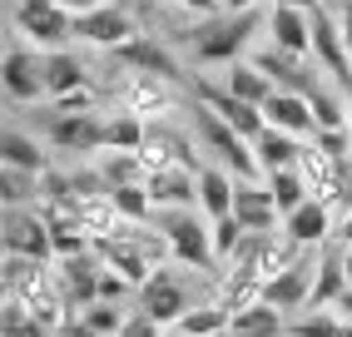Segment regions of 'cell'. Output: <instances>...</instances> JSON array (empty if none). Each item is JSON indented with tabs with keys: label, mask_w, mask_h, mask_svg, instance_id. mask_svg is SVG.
<instances>
[{
	"label": "cell",
	"mask_w": 352,
	"mask_h": 337,
	"mask_svg": "<svg viewBox=\"0 0 352 337\" xmlns=\"http://www.w3.org/2000/svg\"><path fill=\"white\" fill-rule=\"evenodd\" d=\"M283 233H288V243L293 248H318L327 233H333V208H327L318 194L302 204V208H293L288 219H283Z\"/></svg>",
	"instance_id": "obj_16"
},
{
	"label": "cell",
	"mask_w": 352,
	"mask_h": 337,
	"mask_svg": "<svg viewBox=\"0 0 352 337\" xmlns=\"http://www.w3.org/2000/svg\"><path fill=\"white\" fill-rule=\"evenodd\" d=\"M0 337H55V332H50V327H45L35 312H30V303H25V298L6 293V312H0Z\"/></svg>",
	"instance_id": "obj_31"
},
{
	"label": "cell",
	"mask_w": 352,
	"mask_h": 337,
	"mask_svg": "<svg viewBox=\"0 0 352 337\" xmlns=\"http://www.w3.org/2000/svg\"><path fill=\"white\" fill-rule=\"evenodd\" d=\"M253 154H258V164H263V179H268V174H283V168H298L302 139H293V134H283V129H263V134L253 139Z\"/></svg>",
	"instance_id": "obj_21"
},
{
	"label": "cell",
	"mask_w": 352,
	"mask_h": 337,
	"mask_svg": "<svg viewBox=\"0 0 352 337\" xmlns=\"http://www.w3.org/2000/svg\"><path fill=\"white\" fill-rule=\"evenodd\" d=\"M194 303H189V293H184V283L174 278V273H154L144 287H139V312H149V318L169 332V327H179L184 323V312H189Z\"/></svg>",
	"instance_id": "obj_9"
},
{
	"label": "cell",
	"mask_w": 352,
	"mask_h": 337,
	"mask_svg": "<svg viewBox=\"0 0 352 337\" xmlns=\"http://www.w3.org/2000/svg\"><path fill=\"white\" fill-rule=\"evenodd\" d=\"M80 318H85V327L95 332V337H120V327H124V318L129 312H120V303H89V307H80Z\"/></svg>",
	"instance_id": "obj_36"
},
{
	"label": "cell",
	"mask_w": 352,
	"mask_h": 337,
	"mask_svg": "<svg viewBox=\"0 0 352 337\" xmlns=\"http://www.w3.org/2000/svg\"><path fill=\"white\" fill-rule=\"evenodd\" d=\"M338 25H342V40H347V55H352V0L342 6V15H338Z\"/></svg>",
	"instance_id": "obj_43"
},
{
	"label": "cell",
	"mask_w": 352,
	"mask_h": 337,
	"mask_svg": "<svg viewBox=\"0 0 352 337\" xmlns=\"http://www.w3.org/2000/svg\"><path fill=\"white\" fill-rule=\"evenodd\" d=\"M228 337H288V312H278L273 303H248L243 312H233Z\"/></svg>",
	"instance_id": "obj_22"
},
{
	"label": "cell",
	"mask_w": 352,
	"mask_h": 337,
	"mask_svg": "<svg viewBox=\"0 0 352 337\" xmlns=\"http://www.w3.org/2000/svg\"><path fill=\"white\" fill-rule=\"evenodd\" d=\"M313 283H318V263L308 253H298V263H288L278 278L263 283V303H273L278 312H288V323L298 318V312H308L313 303Z\"/></svg>",
	"instance_id": "obj_6"
},
{
	"label": "cell",
	"mask_w": 352,
	"mask_h": 337,
	"mask_svg": "<svg viewBox=\"0 0 352 337\" xmlns=\"http://www.w3.org/2000/svg\"><path fill=\"white\" fill-rule=\"evenodd\" d=\"M100 179L109 184V188H129V184H144L149 179V168H144V159H139V154H100Z\"/></svg>",
	"instance_id": "obj_32"
},
{
	"label": "cell",
	"mask_w": 352,
	"mask_h": 337,
	"mask_svg": "<svg viewBox=\"0 0 352 337\" xmlns=\"http://www.w3.org/2000/svg\"><path fill=\"white\" fill-rule=\"evenodd\" d=\"M342 248V273H347V287H352V243H338Z\"/></svg>",
	"instance_id": "obj_45"
},
{
	"label": "cell",
	"mask_w": 352,
	"mask_h": 337,
	"mask_svg": "<svg viewBox=\"0 0 352 337\" xmlns=\"http://www.w3.org/2000/svg\"><path fill=\"white\" fill-rule=\"evenodd\" d=\"M278 6H298V10H313V6H322V0H278Z\"/></svg>",
	"instance_id": "obj_46"
},
{
	"label": "cell",
	"mask_w": 352,
	"mask_h": 337,
	"mask_svg": "<svg viewBox=\"0 0 352 337\" xmlns=\"http://www.w3.org/2000/svg\"><path fill=\"white\" fill-rule=\"evenodd\" d=\"M179 6H184V10H194V15H204V20H214L223 0H179Z\"/></svg>",
	"instance_id": "obj_40"
},
{
	"label": "cell",
	"mask_w": 352,
	"mask_h": 337,
	"mask_svg": "<svg viewBox=\"0 0 352 337\" xmlns=\"http://www.w3.org/2000/svg\"><path fill=\"white\" fill-rule=\"evenodd\" d=\"M109 204L120 208V219H129V224H149V219H154V199H149V188H144V184L109 188Z\"/></svg>",
	"instance_id": "obj_35"
},
{
	"label": "cell",
	"mask_w": 352,
	"mask_h": 337,
	"mask_svg": "<svg viewBox=\"0 0 352 337\" xmlns=\"http://www.w3.org/2000/svg\"><path fill=\"white\" fill-rule=\"evenodd\" d=\"M0 85L15 105H35V100H50L45 89V55L30 50V45H10L6 60H0Z\"/></svg>",
	"instance_id": "obj_5"
},
{
	"label": "cell",
	"mask_w": 352,
	"mask_h": 337,
	"mask_svg": "<svg viewBox=\"0 0 352 337\" xmlns=\"http://www.w3.org/2000/svg\"><path fill=\"white\" fill-rule=\"evenodd\" d=\"M199 134H204V144H208V149H214L219 159H223V168H228V174H239V179H263V164H258V154H253V144L239 134V129H228L223 124V119L214 114V109H199Z\"/></svg>",
	"instance_id": "obj_4"
},
{
	"label": "cell",
	"mask_w": 352,
	"mask_h": 337,
	"mask_svg": "<svg viewBox=\"0 0 352 337\" xmlns=\"http://www.w3.org/2000/svg\"><path fill=\"white\" fill-rule=\"evenodd\" d=\"M308 105H313V124H318V129H347V124H352L347 89H327V85H318V89L308 94Z\"/></svg>",
	"instance_id": "obj_28"
},
{
	"label": "cell",
	"mask_w": 352,
	"mask_h": 337,
	"mask_svg": "<svg viewBox=\"0 0 352 337\" xmlns=\"http://www.w3.org/2000/svg\"><path fill=\"white\" fill-rule=\"evenodd\" d=\"M233 219L243 224V233H273L278 228V204L268 194V179H239V194H233Z\"/></svg>",
	"instance_id": "obj_11"
},
{
	"label": "cell",
	"mask_w": 352,
	"mask_h": 337,
	"mask_svg": "<svg viewBox=\"0 0 352 337\" xmlns=\"http://www.w3.org/2000/svg\"><path fill=\"white\" fill-rule=\"evenodd\" d=\"M347 293V273H342V248H327L318 263V283H313V303L308 307H333Z\"/></svg>",
	"instance_id": "obj_29"
},
{
	"label": "cell",
	"mask_w": 352,
	"mask_h": 337,
	"mask_svg": "<svg viewBox=\"0 0 352 337\" xmlns=\"http://www.w3.org/2000/svg\"><path fill=\"white\" fill-rule=\"evenodd\" d=\"M6 253H20L30 263L55 258V233L40 208H6Z\"/></svg>",
	"instance_id": "obj_7"
},
{
	"label": "cell",
	"mask_w": 352,
	"mask_h": 337,
	"mask_svg": "<svg viewBox=\"0 0 352 337\" xmlns=\"http://www.w3.org/2000/svg\"><path fill=\"white\" fill-rule=\"evenodd\" d=\"M223 89L233 94V100H243V105H258V109H263V105L273 100V80H268L253 60H248V65H243V60H239V65H228Z\"/></svg>",
	"instance_id": "obj_26"
},
{
	"label": "cell",
	"mask_w": 352,
	"mask_h": 337,
	"mask_svg": "<svg viewBox=\"0 0 352 337\" xmlns=\"http://www.w3.org/2000/svg\"><path fill=\"white\" fill-rule=\"evenodd\" d=\"M204 100H208V109H214V114L223 119L228 129H239V134H243L248 144H253L258 134L268 129V119H263V109H258V105H243V100H233L228 89H204Z\"/></svg>",
	"instance_id": "obj_18"
},
{
	"label": "cell",
	"mask_w": 352,
	"mask_h": 337,
	"mask_svg": "<svg viewBox=\"0 0 352 337\" xmlns=\"http://www.w3.org/2000/svg\"><path fill=\"white\" fill-rule=\"evenodd\" d=\"M233 194H239V179L228 174V168H199V213L208 224H219L233 213Z\"/></svg>",
	"instance_id": "obj_17"
},
{
	"label": "cell",
	"mask_w": 352,
	"mask_h": 337,
	"mask_svg": "<svg viewBox=\"0 0 352 337\" xmlns=\"http://www.w3.org/2000/svg\"><path fill=\"white\" fill-rule=\"evenodd\" d=\"M239 243H243V224L228 213V219H219V224H214V258H219V263H228Z\"/></svg>",
	"instance_id": "obj_37"
},
{
	"label": "cell",
	"mask_w": 352,
	"mask_h": 337,
	"mask_svg": "<svg viewBox=\"0 0 352 337\" xmlns=\"http://www.w3.org/2000/svg\"><path fill=\"white\" fill-rule=\"evenodd\" d=\"M120 109H129V114H139V119H164L174 109V100H169V85L164 80H149V75H134L124 89H120Z\"/></svg>",
	"instance_id": "obj_19"
},
{
	"label": "cell",
	"mask_w": 352,
	"mask_h": 337,
	"mask_svg": "<svg viewBox=\"0 0 352 337\" xmlns=\"http://www.w3.org/2000/svg\"><path fill=\"white\" fill-rule=\"evenodd\" d=\"M164 337H184V332H174V327H169V332H164Z\"/></svg>",
	"instance_id": "obj_49"
},
{
	"label": "cell",
	"mask_w": 352,
	"mask_h": 337,
	"mask_svg": "<svg viewBox=\"0 0 352 337\" xmlns=\"http://www.w3.org/2000/svg\"><path fill=\"white\" fill-rule=\"evenodd\" d=\"M60 6H65L69 15L80 20V15H89V10H100V0H60Z\"/></svg>",
	"instance_id": "obj_42"
},
{
	"label": "cell",
	"mask_w": 352,
	"mask_h": 337,
	"mask_svg": "<svg viewBox=\"0 0 352 337\" xmlns=\"http://www.w3.org/2000/svg\"><path fill=\"white\" fill-rule=\"evenodd\" d=\"M253 65L273 80V89H293V94H313L318 89V80H308V69H302L298 55H288V50H258Z\"/></svg>",
	"instance_id": "obj_20"
},
{
	"label": "cell",
	"mask_w": 352,
	"mask_h": 337,
	"mask_svg": "<svg viewBox=\"0 0 352 337\" xmlns=\"http://www.w3.org/2000/svg\"><path fill=\"white\" fill-rule=\"evenodd\" d=\"M288 337H342V318L333 307H308L288 323Z\"/></svg>",
	"instance_id": "obj_34"
},
{
	"label": "cell",
	"mask_w": 352,
	"mask_h": 337,
	"mask_svg": "<svg viewBox=\"0 0 352 337\" xmlns=\"http://www.w3.org/2000/svg\"><path fill=\"white\" fill-rule=\"evenodd\" d=\"M149 199L159 213H174V208H199V174L189 168H169V174H149L144 179Z\"/></svg>",
	"instance_id": "obj_14"
},
{
	"label": "cell",
	"mask_w": 352,
	"mask_h": 337,
	"mask_svg": "<svg viewBox=\"0 0 352 337\" xmlns=\"http://www.w3.org/2000/svg\"><path fill=\"white\" fill-rule=\"evenodd\" d=\"M15 25L30 45H40L45 55L65 50L75 40V15H69L60 0H15Z\"/></svg>",
	"instance_id": "obj_3"
},
{
	"label": "cell",
	"mask_w": 352,
	"mask_h": 337,
	"mask_svg": "<svg viewBox=\"0 0 352 337\" xmlns=\"http://www.w3.org/2000/svg\"><path fill=\"white\" fill-rule=\"evenodd\" d=\"M159 228L169 238V253L189 268H208L214 258V224H204L199 208H174V213H159Z\"/></svg>",
	"instance_id": "obj_2"
},
{
	"label": "cell",
	"mask_w": 352,
	"mask_h": 337,
	"mask_svg": "<svg viewBox=\"0 0 352 337\" xmlns=\"http://www.w3.org/2000/svg\"><path fill=\"white\" fill-rule=\"evenodd\" d=\"M144 134H149V119H139L129 109L104 114V149L109 154H139L144 149Z\"/></svg>",
	"instance_id": "obj_25"
},
{
	"label": "cell",
	"mask_w": 352,
	"mask_h": 337,
	"mask_svg": "<svg viewBox=\"0 0 352 337\" xmlns=\"http://www.w3.org/2000/svg\"><path fill=\"white\" fill-rule=\"evenodd\" d=\"M228 6V15H248V10H258V0H223Z\"/></svg>",
	"instance_id": "obj_44"
},
{
	"label": "cell",
	"mask_w": 352,
	"mask_h": 337,
	"mask_svg": "<svg viewBox=\"0 0 352 337\" xmlns=\"http://www.w3.org/2000/svg\"><path fill=\"white\" fill-rule=\"evenodd\" d=\"M75 40L95 45V50H124L129 40H139V30H134V15L124 6H100V10L75 20Z\"/></svg>",
	"instance_id": "obj_8"
},
{
	"label": "cell",
	"mask_w": 352,
	"mask_h": 337,
	"mask_svg": "<svg viewBox=\"0 0 352 337\" xmlns=\"http://www.w3.org/2000/svg\"><path fill=\"white\" fill-rule=\"evenodd\" d=\"M0 199H6V208H40L45 174H25V168H6L0 164Z\"/></svg>",
	"instance_id": "obj_27"
},
{
	"label": "cell",
	"mask_w": 352,
	"mask_h": 337,
	"mask_svg": "<svg viewBox=\"0 0 352 337\" xmlns=\"http://www.w3.org/2000/svg\"><path fill=\"white\" fill-rule=\"evenodd\" d=\"M263 119H268V129H283L293 139H313L318 134L308 94H293V89H273V100L263 105Z\"/></svg>",
	"instance_id": "obj_13"
},
{
	"label": "cell",
	"mask_w": 352,
	"mask_h": 337,
	"mask_svg": "<svg viewBox=\"0 0 352 337\" xmlns=\"http://www.w3.org/2000/svg\"><path fill=\"white\" fill-rule=\"evenodd\" d=\"M342 337H352V323H342Z\"/></svg>",
	"instance_id": "obj_48"
},
{
	"label": "cell",
	"mask_w": 352,
	"mask_h": 337,
	"mask_svg": "<svg viewBox=\"0 0 352 337\" xmlns=\"http://www.w3.org/2000/svg\"><path fill=\"white\" fill-rule=\"evenodd\" d=\"M268 35H273V50H288V55H313V15L298 10V6H273L268 10Z\"/></svg>",
	"instance_id": "obj_12"
},
{
	"label": "cell",
	"mask_w": 352,
	"mask_h": 337,
	"mask_svg": "<svg viewBox=\"0 0 352 337\" xmlns=\"http://www.w3.org/2000/svg\"><path fill=\"white\" fill-rule=\"evenodd\" d=\"M253 30H258V10L204 20V25L194 30V55H199V65H239V50L248 45Z\"/></svg>",
	"instance_id": "obj_1"
},
{
	"label": "cell",
	"mask_w": 352,
	"mask_h": 337,
	"mask_svg": "<svg viewBox=\"0 0 352 337\" xmlns=\"http://www.w3.org/2000/svg\"><path fill=\"white\" fill-rule=\"evenodd\" d=\"M268 194H273L278 213H283V219H288L293 208H302V204L313 199V188H308V179H302L298 168H283V174H268Z\"/></svg>",
	"instance_id": "obj_33"
},
{
	"label": "cell",
	"mask_w": 352,
	"mask_h": 337,
	"mask_svg": "<svg viewBox=\"0 0 352 337\" xmlns=\"http://www.w3.org/2000/svg\"><path fill=\"white\" fill-rule=\"evenodd\" d=\"M85 80H89L85 65L69 55V50H50V55H45V89H50V105L55 100H69V94H80V89H89Z\"/></svg>",
	"instance_id": "obj_23"
},
{
	"label": "cell",
	"mask_w": 352,
	"mask_h": 337,
	"mask_svg": "<svg viewBox=\"0 0 352 337\" xmlns=\"http://www.w3.org/2000/svg\"><path fill=\"white\" fill-rule=\"evenodd\" d=\"M50 144L65 154H104V114H55L50 109Z\"/></svg>",
	"instance_id": "obj_10"
},
{
	"label": "cell",
	"mask_w": 352,
	"mask_h": 337,
	"mask_svg": "<svg viewBox=\"0 0 352 337\" xmlns=\"http://www.w3.org/2000/svg\"><path fill=\"white\" fill-rule=\"evenodd\" d=\"M114 60L120 65H129V69H139V75H149V80H179V60L164 50L159 40H149V35H139V40H129L124 50H114Z\"/></svg>",
	"instance_id": "obj_15"
},
{
	"label": "cell",
	"mask_w": 352,
	"mask_h": 337,
	"mask_svg": "<svg viewBox=\"0 0 352 337\" xmlns=\"http://www.w3.org/2000/svg\"><path fill=\"white\" fill-rule=\"evenodd\" d=\"M0 164L6 168H25V174H50V159H45L40 139L25 129H6L0 134Z\"/></svg>",
	"instance_id": "obj_24"
},
{
	"label": "cell",
	"mask_w": 352,
	"mask_h": 337,
	"mask_svg": "<svg viewBox=\"0 0 352 337\" xmlns=\"http://www.w3.org/2000/svg\"><path fill=\"white\" fill-rule=\"evenodd\" d=\"M120 337H164V327L149 318V312H129L124 327H120Z\"/></svg>",
	"instance_id": "obj_38"
},
{
	"label": "cell",
	"mask_w": 352,
	"mask_h": 337,
	"mask_svg": "<svg viewBox=\"0 0 352 337\" xmlns=\"http://www.w3.org/2000/svg\"><path fill=\"white\" fill-rule=\"evenodd\" d=\"M347 105H352V94H347ZM347 134H352V124H347Z\"/></svg>",
	"instance_id": "obj_50"
},
{
	"label": "cell",
	"mask_w": 352,
	"mask_h": 337,
	"mask_svg": "<svg viewBox=\"0 0 352 337\" xmlns=\"http://www.w3.org/2000/svg\"><path fill=\"white\" fill-rule=\"evenodd\" d=\"M342 243H352V208H347V219H342Z\"/></svg>",
	"instance_id": "obj_47"
},
{
	"label": "cell",
	"mask_w": 352,
	"mask_h": 337,
	"mask_svg": "<svg viewBox=\"0 0 352 337\" xmlns=\"http://www.w3.org/2000/svg\"><path fill=\"white\" fill-rule=\"evenodd\" d=\"M233 327V312L223 307V303H204V307H189L184 312V323L174 327V332H184V337H223Z\"/></svg>",
	"instance_id": "obj_30"
},
{
	"label": "cell",
	"mask_w": 352,
	"mask_h": 337,
	"mask_svg": "<svg viewBox=\"0 0 352 337\" xmlns=\"http://www.w3.org/2000/svg\"><path fill=\"white\" fill-rule=\"evenodd\" d=\"M55 337H95V332H89V327H85V318L75 312V318H69V323H65V327H60Z\"/></svg>",
	"instance_id": "obj_41"
},
{
	"label": "cell",
	"mask_w": 352,
	"mask_h": 337,
	"mask_svg": "<svg viewBox=\"0 0 352 337\" xmlns=\"http://www.w3.org/2000/svg\"><path fill=\"white\" fill-rule=\"evenodd\" d=\"M124 293H129V283H124L120 273H109V268H104V273H100V298H104V303H120Z\"/></svg>",
	"instance_id": "obj_39"
}]
</instances>
